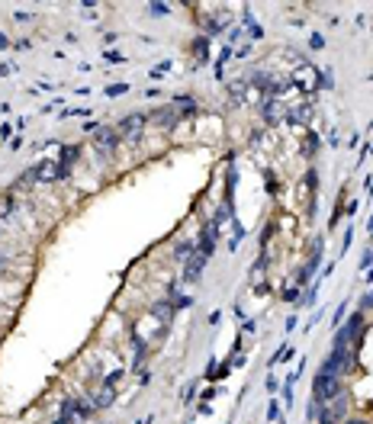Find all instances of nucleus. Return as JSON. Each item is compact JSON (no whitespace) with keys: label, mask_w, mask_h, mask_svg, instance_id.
<instances>
[{"label":"nucleus","mask_w":373,"mask_h":424,"mask_svg":"<svg viewBox=\"0 0 373 424\" xmlns=\"http://www.w3.org/2000/svg\"><path fill=\"white\" fill-rule=\"evenodd\" d=\"M126 90H129V84H110L106 87V96H123Z\"/></svg>","instance_id":"13"},{"label":"nucleus","mask_w":373,"mask_h":424,"mask_svg":"<svg viewBox=\"0 0 373 424\" xmlns=\"http://www.w3.org/2000/svg\"><path fill=\"white\" fill-rule=\"evenodd\" d=\"M216 238H219V228H216V222L203 225V235H199L196 254H203V257H212V251H216Z\"/></svg>","instance_id":"3"},{"label":"nucleus","mask_w":373,"mask_h":424,"mask_svg":"<svg viewBox=\"0 0 373 424\" xmlns=\"http://www.w3.org/2000/svg\"><path fill=\"white\" fill-rule=\"evenodd\" d=\"M190 263H187V273H190V280H196L199 277V270H203V263H206V257L203 254H193V257H187Z\"/></svg>","instance_id":"8"},{"label":"nucleus","mask_w":373,"mask_h":424,"mask_svg":"<svg viewBox=\"0 0 373 424\" xmlns=\"http://www.w3.org/2000/svg\"><path fill=\"white\" fill-rule=\"evenodd\" d=\"M296 296H299L296 289H286V293H283V299H286V302H296Z\"/></svg>","instance_id":"20"},{"label":"nucleus","mask_w":373,"mask_h":424,"mask_svg":"<svg viewBox=\"0 0 373 424\" xmlns=\"http://www.w3.org/2000/svg\"><path fill=\"white\" fill-rule=\"evenodd\" d=\"M341 424H370V421H363V418H344Z\"/></svg>","instance_id":"21"},{"label":"nucleus","mask_w":373,"mask_h":424,"mask_svg":"<svg viewBox=\"0 0 373 424\" xmlns=\"http://www.w3.org/2000/svg\"><path fill=\"white\" fill-rule=\"evenodd\" d=\"M193 254H196V244H193V241H180V244H177V257H180V260H184V257H193Z\"/></svg>","instance_id":"11"},{"label":"nucleus","mask_w":373,"mask_h":424,"mask_svg":"<svg viewBox=\"0 0 373 424\" xmlns=\"http://www.w3.org/2000/svg\"><path fill=\"white\" fill-rule=\"evenodd\" d=\"M315 296H318V283H315V286H312L309 293H306V299H302V302H306V305H312V302H315Z\"/></svg>","instance_id":"15"},{"label":"nucleus","mask_w":373,"mask_h":424,"mask_svg":"<svg viewBox=\"0 0 373 424\" xmlns=\"http://www.w3.org/2000/svg\"><path fill=\"white\" fill-rule=\"evenodd\" d=\"M36 177H39V180H55V177H62V174H58V164H51V161H45V164H39V171H36Z\"/></svg>","instance_id":"7"},{"label":"nucleus","mask_w":373,"mask_h":424,"mask_svg":"<svg viewBox=\"0 0 373 424\" xmlns=\"http://www.w3.org/2000/svg\"><path fill=\"white\" fill-rule=\"evenodd\" d=\"M142 126H145V116H142V113H132L129 119H123V122L116 126V132H119V135H126L129 141H138V132H142Z\"/></svg>","instance_id":"4"},{"label":"nucleus","mask_w":373,"mask_h":424,"mask_svg":"<svg viewBox=\"0 0 373 424\" xmlns=\"http://www.w3.org/2000/svg\"><path fill=\"white\" fill-rule=\"evenodd\" d=\"M370 308H373V289L360 296V308H357V312H370Z\"/></svg>","instance_id":"14"},{"label":"nucleus","mask_w":373,"mask_h":424,"mask_svg":"<svg viewBox=\"0 0 373 424\" xmlns=\"http://www.w3.org/2000/svg\"><path fill=\"white\" fill-rule=\"evenodd\" d=\"M93 141H97L100 151H106V148L113 151V148H116V141H119V132L113 129V126H100V129H97V135H93Z\"/></svg>","instance_id":"5"},{"label":"nucleus","mask_w":373,"mask_h":424,"mask_svg":"<svg viewBox=\"0 0 373 424\" xmlns=\"http://www.w3.org/2000/svg\"><path fill=\"white\" fill-rule=\"evenodd\" d=\"M344 308H348V305H344V302H341V305H338V308H335V325H338V322H341V318H344Z\"/></svg>","instance_id":"18"},{"label":"nucleus","mask_w":373,"mask_h":424,"mask_svg":"<svg viewBox=\"0 0 373 424\" xmlns=\"http://www.w3.org/2000/svg\"><path fill=\"white\" fill-rule=\"evenodd\" d=\"M151 13L154 16H164V13H168V4H151Z\"/></svg>","instance_id":"16"},{"label":"nucleus","mask_w":373,"mask_h":424,"mask_svg":"<svg viewBox=\"0 0 373 424\" xmlns=\"http://www.w3.org/2000/svg\"><path fill=\"white\" fill-rule=\"evenodd\" d=\"M351 238H354V232L348 228V232H344V244H341V254H344V251H348V247H351Z\"/></svg>","instance_id":"17"},{"label":"nucleus","mask_w":373,"mask_h":424,"mask_svg":"<svg viewBox=\"0 0 373 424\" xmlns=\"http://www.w3.org/2000/svg\"><path fill=\"white\" fill-rule=\"evenodd\" d=\"M341 392H344V389H341V376L328 373V369H318L315 383H312V402H315V405H328V402H335Z\"/></svg>","instance_id":"1"},{"label":"nucleus","mask_w":373,"mask_h":424,"mask_svg":"<svg viewBox=\"0 0 373 424\" xmlns=\"http://www.w3.org/2000/svg\"><path fill=\"white\" fill-rule=\"evenodd\" d=\"M322 369H328V373H335V376H348L354 369V350L351 347H335L332 353H328Z\"/></svg>","instance_id":"2"},{"label":"nucleus","mask_w":373,"mask_h":424,"mask_svg":"<svg viewBox=\"0 0 373 424\" xmlns=\"http://www.w3.org/2000/svg\"><path fill=\"white\" fill-rule=\"evenodd\" d=\"M116 379H119V376H110V379H106V386H103L100 392H97V402H93L97 408H103V405H110V402H113V395H116V389H113V386H116Z\"/></svg>","instance_id":"6"},{"label":"nucleus","mask_w":373,"mask_h":424,"mask_svg":"<svg viewBox=\"0 0 373 424\" xmlns=\"http://www.w3.org/2000/svg\"><path fill=\"white\" fill-rule=\"evenodd\" d=\"M154 315H158L161 322L168 325V322H171V315H174V305H171V302H158V305H154Z\"/></svg>","instance_id":"10"},{"label":"nucleus","mask_w":373,"mask_h":424,"mask_svg":"<svg viewBox=\"0 0 373 424\" xmlns=\"http://www.w3.org/2000/svg\"><path fill=\"white\" fill-rule=\"evenodd\" d=\"M367 196H373V177L367 180Z\"/></svg>","instance_id":"22"},{"label":"nucleus","mask_w":373,"mask_h":424,"mask_svg":"<svg viewBox=\"0 0 373 424\" xmlns=\"http://www.w3.org/2000/svg\"><path fill=\"white\" fill-rule=\"evenodd\" d=\"M277 414H280V408H277V402H274L271 411H267V421H277Z\"/></svg>","instance_id":"19"},{"label":"nucleus","mask_w":373,"mask_h":424,"mask_svg":"<svg viewBox=\"0 0 373 424\" xmlns=\"http://www.w3.org/2000/svg\"><path fill=\"white\" fill-rule=\"evenodd\" d=\"M277 113H280V106H277V100H267V103H264V116H267V122L280 119V116H277Z\"/></svg>","instance_id":"12"},{"label":"nucleus","mask_w":373,"mask_h":424,"mask_svg":"<svg viewBox=\"0 0 373 424\" xmlns=\"http://www.w3.org/2000/svg\"><path fill=\"white\" fill-rule=\"evenodd\" d=\"M151 119H158V122H164V126H174L177 122V116H174V110H158V113H151Z\"/></svg>","instance_id":"9"}]
</instances>
